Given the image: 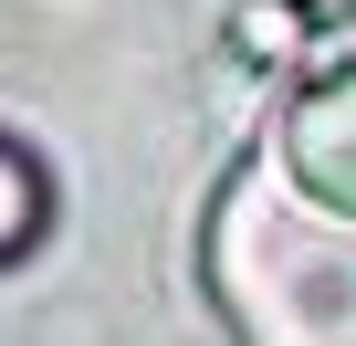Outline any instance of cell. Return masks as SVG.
<instances>
[{
	"instance_id": "cell-2",
	"label": "cell",
	"mask_w": 356,
	"mask_h": 346,
	"mask_svg": "<svg viewBox=\"0 0 356 346\" xmlns=\"http://www.w3.org/2000/svg\"><path fill=\"white\" fill-rule=\"evenodd\" d=\"M356 11V0H304V22H346Z\"/></svg>"
},
{
	"instance_id": "cell-1",
	"label": "cell",
	"mask_w": 356,
	"mask_h": 346,
	"mask_svg": "<svg viewBox=\"0 0 356 346\" xmlns=\"http://www.w3.org/2000/svg\"><path fill=\"white\" fill-rule=\"evenodd\" d=\"M283 168H293V189L335 221H356V63L314 74L283 116Z\"/></svg>"
}]
</instances>
